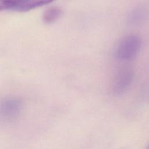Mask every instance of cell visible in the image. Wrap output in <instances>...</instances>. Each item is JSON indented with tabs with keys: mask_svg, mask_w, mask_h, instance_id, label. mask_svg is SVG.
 <instances>
[{
	"mask_svg": "<svg viewBox=\"0 0 149 149\" xmlns=\"http://www.w3.org/2000/svg\"><path fill=\"white\" fill-rule=\"evenodd\" d=\"M141 45V41L138 36L127 35L119 42L116 48V55L123 61L132 60L140 52Z\"/></svg>",
	"mask_w": 149,
	"mask_h": 149,
	"instance_id": "obj_1",
	"label": "cell"
},
{
	"mask_svg": "<svg viewBox=\"0 0 149 149\" xmlns=\"http://www.w3.org/2000/svg\"><path fill=\"white\" fill-rule=\"evenodd\" d=\"M133 79L132 72L128 69H122L116 75L112 84V91L115 95H120L126 91Z\"/></svg>",
	"mask_w": 149,
	"mask_h": 149,
	"instance_id": "obj_2",
	"label": "cell"
},
{
	"mask_svg": "<svg viewBox=\"0 0 149 149\" xmlns=\"http://www.w3.org/2000/svg\"><path fill=\"white\" fill-rule=\"evenodd\" d=\"M21 107L20 101L17 99L5 100L0 104V116L5 119H12L19 115Z\"/></svg>",
	"mask_w": 149,
	"mask_h": 149,
	"instance_id": "obj_3",
	"label": "cell"
},
{
	"mask_svg": "<svg viewBox=\"0 0 149 149\" xmlns=\"http://www.w3.org/2000/svg\"><path fill=\"white\" fill-rule=\"evenodd\" d=\"M55 0H20L13 10L27 12L38 7L47 5Z\"/></svg>",
	"mask_w": 149,
	"mask_h": 149,
	"instance_id": "obj_4",
	"label": "cell"
},
{
	"mask_svg": "<svg viewBox=\"0 0 149 149\" xmlns=\"http://www.w3.org/2000/svg\"><path fill=\"white\" fill-rule=\"evenodd\" d=\"M62 10L58 7H51L47 9L43 14L42 19L44 23L50 24L58 20L62 15Z\"/></svg>",
	"mask_w": 149,
	"mask_h": 149,
	"instance_id": "obj_5",
	"label": "cell"
},
{
	"mask_svg": "<svg viewBox=\"0 0 149 149\" xmlns=\"http://www.w3.org/2000/svg\"><path fill=\"white\" fill-rule=\"evenodd\" d=\"M20 0H0V11L13 9Z\"/></svg>",
	"mask_w": 149,
	"mask_h": 149,
	"instance_id": "obj_6",
	"label": "cell"
},
{
	"mask_svg": "<svg viewBox=\"0 0 149 149\" xmlns=\"http://www.w3.org/2000/svg\"><path fill=\"white\" fill-rule=\"evenodd\" d=\"M143 16V14L141 10L134 11L130 16V20L133 22H136L141 19Z\"/></svg>",
	"mask_w": 149,
	"mask_h": 149,
	"instance_id": "obj_7",
	"label": "cell"
},
{
	"mask_svg": "<svg viewBox=\"0 0 149 149\" xmlns=\"http://www.w3.org/2000/svg\"><path fill=\"white\" fill-rule=\"evenodd\" d=\"M148 148H149V146H148Z\"/></svg>",
	"mask_w": 149,
	"mask_h": 149,
	"instance_id": "obj_8",
	"label": "cell"
}]
</instances>
